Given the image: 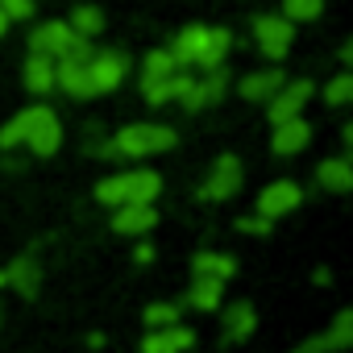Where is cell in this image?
I'll list each match as a JSON object with an SVG mask.
<instances>
[{"instance_id": "6da1fadb", "label": "cell", "mask_w": 353, "mask_h": 353, "mask_svg": "<svg viewBox=\"0 0 353 353\" xmlns=\"http://www.w3.org/2000/svg\"><path fill=\"white\" fill-rule=\"evenodd\" d=\"M162 192L158 170H125V174H108V179L96 183V200L100 204H154Z\"/></svg>"}, {"instance_id": "7c38bea8", "label": "cell", "mask_w": 353, "mask_h": 353, "mask_svg": "<svg viewBox=\"0 0 353 353\" xmlns=\"http://www.w3.org/2000/svg\"><path fill=\"white\" fill-rule=\"evenodd\" d=\"M54 83H59L67 96H75V100L96 96L92 75H88V59H59V63H54Z\"/></svg>"}, {"instance_id": "1f68e13d", "label": "cell", "mask_w": 353, "mask_h": 353, "mask_svg": "<svg viewBox=\"0 0 353 353\" xmlns=\"http://www.w3.org/2000/svg\"><path fill=\"white\" fill-rule=\"evenodd\" d=\"M0 13L9 21H30L34 17V0H0Z\"/></svg>"}, {"instance_id": "484cf974", "label": "cell", "mask_w": 353, "mask_h": 353, "mask_svg": "<svg viewBox=\"0 0 353 353\" xmlns=\"http://www.w3.org/2000/svg\"><path fill=\"white\" fill-rule=\"evenodd\" d=\"M26 88H30L34 96L54 92V63L42 59V54H30V59H26Z\"/></svg>"}, {"instance_id": "52a82bcc", "label": "cell", "mask_w": 353, "mask_h": 353, "mask_svg": "<svg viewBox=\"0 0 353 353\" xmlns=\"http://www.w3.org/2000/svg\"><path fill=\"white\" fill-rule=\"evenodd\" d=\"M125 71H129V59H125L121 50H100V54H92V59H88V75H92L96 96H104V92L121 88Z\"/></svg>"}, {"instance_id": "4316f807", "label": "cell", "mask_w": 353, "mask_h": 353, "mask_svg": "<svg viewBox=\"0 0 353 353\" xmlns=\"http://www.w3.org/2000/svg\"><path fill=\"white\" fill-rule=\"evenodd\" d=\"M38 108H42V104H34V108H21V112H17V117L5 125V129H0V145H5V150L21 145V141L30 137V125L38 121Z\"/></svg>"}, {"instance_id": "e575fe53", "label": "cell", "mask_w": 353, "mask_h": 353, "mask_svg": "<svg viewBox=\"0 0 353 353\" xmlns=\"http://www.w3.org/2000/svg\"><path fill=\"white\" fill-rule=\"evenodd\" d=\"M5 30H9V17H5V13H0V38H5Z\"/></svg>"}, {"instance_id": "d6a6232c", "label": "cell", "mask_w": 353, "mask_h": 353, "mask_svg": "<svg viewBox=\"0 0 353 353\" xmlns=\"http://www.w3.org/2000/svg\"><path fill=\"white\" fill-rule=\"evenodd\" d=\"M270 225H274V221H266V216H241V221H237V229H241V233H258V237H262V233H270Z\"/></svg>"}, {"instance_id": "5b68a950", "label": "cell", "mask_w": 353, "mask_h": 353, "mask_svg": "<svg viewBox=\"0 0 353 353\" xmlns=\"http://www.w3.org/2000/svg\"><path fill=\"white\" fill-rule=\"evenodd\" d=\"M254 38H258V50L266 59H287L291 42H295V26L287 17H274V13H262L254 17Z\"/></svg>"}, {"instance_id": "f546056e", "label": "cell", "mask_w": 353, "mask_h": 353, "mask_svg": "<svg viewBox=\"0 0 353 353\" xmlns=\"http://www.w3.org/2000/svg\"><path fill=\"white\" fill-rule=\"evenodd\" d=\"M324 100H328L332 108H341V104H349V100H353V75H349V71H341V75H332V79H328V88H324Z\"/></svg>"}, {"instance_id": "3957f363", "label": "cell", "mask_w": 353, "mask_h": 353, "mask_svg": "<svg viewBox=\"0 0 353 353\" xmlns=\"http://www.w3.org/2000/svg\"><path fill=\"white\" fill-rule=\"evenodd\" d=\"M30 54H42L50 63H59V59H92V46H88V38L71 34L67 21H42L30 34Z\"/></svg>"}, {"instance_id": "7a4b0ae2", "label": "cell", "mask_w": 353, "mask_h": 353, "mask_svg": "<svg viewBox=\"0 0 353 353\" xmlns=\"http://www.w3.org/2000/svg\"><path fill=\"white\" fill-rule=\"evenodd\" d=\"M174 129L170 125H154V121H141V125H129V129H121L112 141H108V150H112V158L117 154H125V158H150V154H166V150H174Z\"/></svg>"}, {"instance_id": "8fae6325", "label": "cell", "mask_w": 353, "mask_h": 353, "mask_svg": "<svg viewBox=\"0 0 353 353\" xmlns=\"http://www.w3.org/2000/svg\"><path fill=\"white\" fill-rule=\"evenodd\" d=\"M225 88H229V71H225V67H216V71H208L204 79H192V88H188V96H183V104H188L192 112H204V108H212V104H221V96H225Z\"/></svg>"}, {"instance_id": "5bb4252c", "label": "cell", "mask_w": 353, "mask_h": 353, "mask_svg": "<svg viewBox=\"0 0 353 353\" xmlns=\"http://www.w3.org/2000/svg\"><path fill=\"white\" fill-rule=\"evenodd\" d=\"M196 345V332L183 324H170V328H150L141 341V353H188Z\"/></svg>"}, {"instance_id": "e0dca14e", "label": "cell", "mask_w": 353, "mask_h": 353, "mask_svg": "<svg viewBox=\"0 0 353 353\" xmlns=\"http://www.w3.org/2000/svg\"><path fill=\"white\" fill-rule=\"evenodd\" d=\"M154 225H158V212H154V204H121V208H117V216H112V229H117L121 237L150 233Z\"/></svg>"}, {"instance_id": "277c9868", "label": "cell", "mask_w": 353, "mask_h": 353, "mask_svg": "<svg viewBox=\"0 0 353 353\" xmlns=\"http://www.w3.org/2000/svg\"><path fill=\"white\" fill-rule=\"evenodd\" d=\"M241 183H245L241 158H237V154H221V158L212 162V170H208L204 188H200V200H233V196L241 192Z\"/></svg>"}, {"instance_id": "83f0119b", "label": "cell", "mask_w": 353, "mask_h": 353, "mask_svg": "<svg viewBox=\"0 0 353 353\" xmlns=\"http://www.w3.org/2000/svg\"><path fill=\"white\" fill-rule=\"evenodd\" d=\"M67 26H71V34H79V38H88V42H92V38L104 30V13H100L96 5H79V9L71 13V21H67Z\"/></svg>"}, {"instance_id": "44dd1931", "label": "cell", "mask_w": 353, "mask_h": 353, "mask_svg": "<svg viewBox=\"0 0 353 353\" xmlns=\"http://www.w3.org/2000/svg\"><path fill=\"white\" fill-rule=\"evenodd\" d=\"M229 46H233V34H229V30H212V26H208V34H204V50H200L196 67H200V71H216V67H225Z\"/></svg>"}, {"instance_id": "ac0fdd59", "label": "cell", "mask_w": 353, "mask_h": 353, "mask_svg": "<svg viewBox=\"0 0 353 353\" xmlns=\"http://www.w3.org/2000/svg\"><path fill=\"white\" fill-rule=\"evenodd\" d=\"M287 79H283V71H254V75H245L241 83H237V92H241V100H250V104H266L279 88H283Z\"/></svg>"}, {"instance_id": "9a60e30c", "label": "cell", "mask_w": 353, "mask_h": 353, "mask_svg": "<svg viewBox=\"0 0 353 353\" xmlns=\"http://www.w3.org/2000/svg\"><path fill=\"white\" fill-rule=\"evenodd\" d=\"M254 328H258V312H254L250 299H237V303H229V307L221 312V332H225V341L241 345L245 336H254Z\"/></svg>"}, {"instance_id": "ba28073f", "label": "cell", "mask_w": 353, "mask_h": 353, "mask_svg": "<svg viewBox=\"0 0 353 353\" xmlns=\"http://www.w3.org/2000/svg\"><path fill=\"white\" fill-rule=\"evenodd\" d=\"M307 100H312V83H307V79L283 83V88H279V92L266 100V108H270V121H274V125H283V121L299 117V112L307 108Z\"/></svg>"}, {"instance_id": "f1b7e54d", "label": "cell", "mask_w": 353, "mask_h": 353, "mask_svg": "<svg viewBox=\"0 0 353 353\" xmlns=\"http://www.w3.org/2000/svg\"><path fill=\"white\" fill-rule=\"evenodd\" d=\"M324 13V0H283V17L295 26V21H316Z\"/></svg>"}, {"instance_id": "4fadbf2b", "label": "cell", "mask_w": 353, "mask_h": 353, "mask_svg": "<svg viewBox=\"0 0 353 353\" xmlns=\"http://www.w3.org/2000/svg\"><path fill=\"white\" fill-rule=\"evenodd\" d=\"M307 141H312V125H307L303 117H291V121L274 125L270 150H274V158H291V154H303V150H307Z\"/></svg>"}, {"instance_id": "836d02e7", "label": "cell", "mask_w": 353, "mask_h": 353, "mask_svg": "<svg viewBox=\"0 0 353 353\" xmlns=\"http://www.w3.org/2000/svg\"><path fill=\"white\" fill-rule=\"evenodd\" d=\"M133 258H137V262H141V266H145V262H150V258H154V250H150V245H137V250H133Z\"/></svg>"}, {"instance_id": "4dcf8cb0", "label": "cell", "mask_w": 353, "mask_h": 353, "mask_svg": "<svg viewBox=\"0 0 353 353\" xmlns=\"http://www.w3.org/2000/svg\"><path fill=\"white\" fill-rule=\"evenodd\" d=\"M145 324H150V328H170V324H179V303H150V307H145Z\"/></svg>"}, {"instance_id": "d4e9b609", "label": "cell", "mask_w": 353, "mask_h": 353, "mask_svg": "<svg viewBox=\"0 0 353 353\" xmlns=\"http://www.w3.org/2000/svg\"><path fill=\"white\" fill-rule=\"evenodd\" d=\"M174 71V59H170V50H150L145 54V63H141V92L145 88H154V83H162V79H170Z\"/></svg>"}, {"instance_id": "30bf717a", "label": "cell", "mask_w": 353, "mask_h": 353, "mask_svg": "<svg viewBox=\"0 0 353 353\" xmlns=\"http://www.w3.org/2000/svg\"><path fill=\"white\" fill-rule=\"evenodd\" d=\"M353 345V312L345 307L336 320H332V328L324 332V336H312V341H303L295 353H345Z\"/></svg>"}, {"instance_id": "d6986e66", "label": "cell", "mask_w": 353, "mask_h": 353, "mask_svg": "<svg viewBox=\"0 0 353 353\" xmlns=\"http://www.w3.org/2000/svg\"><path fill=\"white\" fill-rule=\"evenodd\" d=\"M204 34H208V26H188V30H179V38L170 42V59H174V67H196V59H200V50H204Z\"/></svg>"}, {"instance_id": "7402d4cb", "label": "cell", "mask_w": 353, "mask_h": 353, "mask_svg": "<svg viewBox=\"0 0 353 353\" xmlns=\"http://www.w3.org/2000/svg\"><path fill=\"white\" fill-rule=\"evenodd\" d=\"M5 283H13L21 295H38V287H42V270H38V262H34L30 254H21V258L5 270Z\"/></svg>"}, {"instance_id": "2e32d148", "label": "cell", "mask_w": 353, "mask_h": 353, "mask_svg": "<svg viewBox=\"0 0 353 353\" xmlns=\"http://www.w3.org/2000/svg\"><path fill=\"white\" fill-rule=\"evenodd\" d=\"M316 183H320L324 192H332V196H345V192H353V162H349L345 154H336V158H324V162L316 166Z\"/></svg>"}, {"instance_id": "8992f818", "label": "cell", "mask_w": 353, "mask_h": 353, "mask_svg": "<svg viewBox=\"0 0 353 353\" xmlns=\"http://www.w3.org/2000/svg\"><path fill=\"white\" fill-rule=\"evenodd\" d=\"M299 204H303V188H299V183H291V179H274V183H270V188H262V196H258V216L279 221V216L295 212Z\"/></svg>"}, {"instance_id": "9c48e42d", "label": "cell", "mask_w": 353, "mask_h": 353, "mask_svg": "<svg viewBox=\"0 0 353 353\" xmlns=\"http://www.w3.org/2000/svg\"><path fill=\"white\" fill-rule=\"evenodd\" d=\"M26 145L38 154V158H50V154H59V145H63V125H59V117H54V108H38V121L30 125V137H26Z\"/></svg>"}, {"instance_id": "603a6c76", "label": "cell", "mask_w": 353, "mask_h": 353, "mask_svg": "<svg viewBox=\"0 0 353 353\" xmlns=\"http://www.w3.org/2000/svg\"><path fill=\"white\" fill-rule=\"evenodd\" d=\"M192 79H196V75H188V71H174L170 79H162V83L145 88L141 96H145V104H166V100H183V96H188V88H192Z\"/></svg>"}, {"instance_id": "cb8c5ba5", "label": "cell", "mask_w": 353, "mask_h": 353, "mask_svg": "<svg viewBox=\"0 0 353 353\" xmlns=\"http://www.w3.org/2000/svg\"><path fill=\"white\" fill-rule=\"evenodd\" d=\"M221 295H225V283L221 279H192V287H188V303L196 312H216L221 307Z\"/></svg>"}, {"instance_id": "ffe728a7", "label": "cell", "mask_w": 353, "mask_h": 353, "mask_svg": "<svg viewBox=\"0 0 353 353\" xmlns=\"http://www.w3.org/2000/svg\"><path fill=\"white\" fill-rule=\"evenodd\" d=\"M233 274H237V262H233V254L204 250V254H196V262H192V279H221V283H229Z\"/></svg>"}]
</instances>
